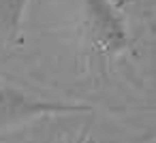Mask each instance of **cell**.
Here are the masks:
<instances>
[{
  "mask_svg": "<svg viewBox=\"0 0 156 143\" xmlns=\"http://www.w3.org/2000/svg\"><path fill=\"white\" fill-rule=\"evenodd\" d=\"M90 111L92 107L86 103L47 100L0 79V130H11L15 126H24L41 117L75 115V113H90Z\"/></svg>",
  "mask_w": 156,
  "mask_h": 143,
  "instance_id": "6da1fadb",
  "label": "cell"
},
{
  "mask_svg": "<svg viewBox=\"0 0 156 143\" xmlns=\"http://www.w3.org/2000/svg\"><path fill=\"white\" fill-rule=\"evenodd\" d=\"M86 41L101 56H115L128 45V30L111 0H81Z\"/></svg>",
  "mask_w": 156,
  "mask_h": 143,
  "instance_id": "7a4b0ae2",
  "label": "cell"
},
{
  "mask_svg": "<svg viewBox=\"0 0 156 143\" xmlns=\"http://www.w3.org/2000/svg\"><path fill=\"white\" fill-rule=\"evenodd\" d=\"M28 0H0V39L11 41L22 26Z\"/></svg>",
  "mask_w": 156,
  "mask_h": 143,
  "instance_id": "3957f363",
  "label": "cell"
},
{
  "mask_svg": "<svg viewBox=\"0 0 156 143\" xmlns=\"http://www.w3.org/2000/svg\"><path fill=\"white\" fill-rule=\"evenodd\" d=\"M71 143H96V141H94V139H92L90 134H86V132H83V134H79L77 139H73Z\"/></svg>",
  "mask_w": 156,
  "mask_h": 143,
  "instance_id": "277c9868",
  "label": "cell"
}]
</instances>
